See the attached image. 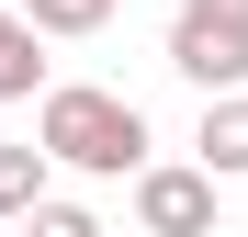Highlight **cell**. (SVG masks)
<instances>
[{"label": "cell", "instance_id": "3957f363", "mask_svg": "<svg viewBox=\"0 0 248 237\" xmlns=\"http://www.w3.org/2000/svg\"><path fill=\"white\" fill-rule=\"evenodd\" d=\"M136 237H215V170L147 158L136 170Z\"/></svg>", "mask_w": 248, "mask_h": 237}, {"label": "cell", "instance_id": "8992f818", "mask_svg": "<svg viewBox=\"0 0 248 237\" xmlns=\"http://www.w3.org/2000/svg\"><path fill=\"white\" fill-rule=\"evenodd\" d=\"M46 181H57V158H46V147H0V226L46 204Z\"/></svg>", "mask_w": 248, "mask_h": 237}, {"label": "cell", "instance_id": "7a4b0ae2", "mask_svg": "<svg viewBox=\"0 0 248 237\" xmlns=\"http://www.w3.org/2000/svg\"><path fill=\"white\" fill-rule=\"evenodd\" d=\"M170 68L192 91H248V0H181L170 12Z\"/></svg>", "mask_w": 248, "mask_h": 237}, {"label": "cell", "instance_id": "6da1fadb", "mask_svg": "<svg viewBox=\"0 0 248 237\" xmlns=\"http://www.w3.org/2000/svg\"><path fill=\"white\" fill-rule=\"evenodd\" d=\"M34 147L57 170H91V181H136L147 170V113L124 91H91V79H57L34 102Z\"/></svg>", "mask_w": 248, "mask_h": 237}, {"label": "cell", "instance_id": "52a82bcc", "mask_svg": "<svg viewBox=\"0 0 248 237\" xmlns=\"http://www.w3.org/2000/svg\"><path fill=\"white\" fill-rule=\"evenodd\" d=\"M12 12H23L34 34H102V23H113V0H12Z\"/></svg>", "mask_w": 248, "mask_h": 237}, {"label": "cell", "instance_id": "5b68a950", "mask_svg": "<svg viewBox=\"0 0 248 237\" xmlns=\"http://www.w3.org/2000/svg\"><path fill=\"white\" fill-rule=\"evenodd\" d=\"M34 91H46V34L0 0V102H34Z\"/></svg>", "mask_w": 248, "mask_h": 237}, {"label": "cell", "instance_id": "ba28073f", "mask_svg": "<svg viewBox=\"0 0 248 237\" xmlns=\"http://www.w3.org/2000/svg\"><path fill=\"white\" fill-rule=\"evenodd\" d=\"M12 237H102V215H79V204H34V215H12Z\"/></svg>", "mask_w": 248, "mask_h": 237}, {"label": "cell", "instance_id": "277c9868", "mask_svg": "<svg viewBox=\"0 0 248 237\" xmlns=\"http://www.w3.org/2000/svg\"><path fill=\"white\" fill-rule=\"evenodd\" d=\"M192 170H215V181H248V91H203V125H192Z\"/></svg>", "mask_w": 248, "mask_h": 237}, {"label": "cell", "instance_id": "9c48e42d", "mask_svg": "<svg viewBox=\"0 0 248 237\" xmlns=\"http://www.w3.org/2000/svg\"><path fill=\"white\" fill-rule=\"evenodd\" d=\"M0 237H12V226H0Z\"/></svg>", "mask_w": 248, "mask_h": 237}]
</instances>
